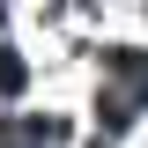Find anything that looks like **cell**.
<instances>
[{
    "label": "cell",
    "instance_id": "cell-1",
    "mask_svg": "<svg viewBox=\"0 0 148 148\" xmlns=\"http://www.w3.org/2000/svg\"><path fill=\"white\" fill-rule=\"evenodd\" d=\"M104 82L111 89L96 96L104 126H126L133 111H148V52H104Z\"/></svg>",
    "mask_w": 148,
    "mask_h": 148
},
{
    "label": "cell",
    "instance_id": "cell-2",
    "mask_svg": "<svg viewBox=\"0 0 148 148\" xmlns=\"http://www.w3.org/2000/svg\"><path fill=\"white\" fill-rule=\"evenodd\" d=\"M22 82H30V67H22V52H0V96H15Z\"/></svg>",
    "mask_w": 148,
    "mask_h": 148
}]
</instances>
